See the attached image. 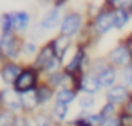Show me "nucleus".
<instances>
[{"label":"nucleus","mask_w":132,"mask_h":126,"mask_svg":"<svg viewBox=\"0 0 132 126\" xmlns=\"http://www.w3.org/2000/svg\"><path fill=\"white\" fill-rule=\"evenodd\" d=\"M90 62H92L90 51H87V50L82 48V47H76V45H75L70 59L64 64V72L67 73V76H69L70 80L78 78V76H81L84 72L89 70Z\"/></svg>","instance_id":"f257e3e1"},{"label":"nucleus","mask_w":132,"mask_h":126,"mask_svg":"<svg viewBox=\"0 0 132 126\" xmlns=\"http://www.w3.org/2000/svg\"><path fill=\"white\" fill-rule=\"evenodd\" d=\"M86 22H87V17L84 13H81L78 10L65 11L64 19L61 22V27H59V34L76 39L79 36V33L82 31V28L86 27Z\"/></svg>","instance_id":"f03ea898"},{"label":"nucleus","mask_w":132,"mask_h":126,"mask_svg":"<svg viewBox=\"0 0 132 126\" xmlns=\"http://www.w3.org/2000/svg\"><path fill=\"white\" fill-rule=\"evenodd\" d=\"M40 76H42L40 72L36 70L31 64L30 66H25L23 70H22V73L19 75V78H17V81L14 83L13 87L20 95L22 93H27V92H31V90H36L39 87V84L42 83Z\"/></svg>","instance_id":"7ed1b4c3"},{"label":"nucleus","mask_w":132,"mask_h":126,"mask_svg":"<svg viewBox=\"0 0 132 126\" xmlns=\"http://www.w3.org/2000/svg\"><path fill=\"white\" fill-rule=\"evenodd\" d=\"M70 86L73 89H76L79 93H87V95H95V97L100 95L101 92H104L103 87H101V83H100L98 76L93 75L89 70L84 72L81 76L70 80Z\"/></svg>","instance_id":"20e7f679"},{"label":"nucleus","mask_w":132,"mask_h":126,"mask_svg":"<svg viewBox=\"0 0 132 126\" xmlns=\"http://www.w3.org/2000/svg\"><path fill=\"white\" fill-rule=\"evenodd\" d=\"M22 42L23 39H20L16 33L0 34V51L3 53L6 61L17 62V59L22 56Z\"/></svg>","instance_id":"39448f33"},{"label":"nucleus","mask_w":132,"mask_h":126,"mask_svg":"<svg viewBox=\"0 0 132 126\" xmlns=\"http://www.w3.org/2000/svg\"><path fill=\"white\" fill-rule=\"evenodd\" d=\"M90 22H92V27H93L95 34L100 39L104 37V36H107L109 33L113 31V8L103 5L101 10H100V13Z\"/></svg>","instance_id":"423d86ee"},{"label":"nucleus","mask_w":132,"mask_h":126,"mask_svg":"<svg viewBox=\"0 0 132 126\" xmlns=\"http://www.w3.org/2000/svg\"><path fill=\"white\" fill-rule=\"evenodd\" d=\"M106 58L109 61V64L117 67V69H124V67H129L132 64V56L126 47V44L120 39L113 47L109 48V51L106 53Z\"/></svg>","instance_id":"0eeeda50"},{"label":"nucleus","mask_w":132,"mask_h":126,"mask_svg":"<svg viewBox=\"0 0 132 126\" xmlns=\"http://www.w3.org/2000/svg\"><path fill=\"white\" fill-rule=\"evenodd\" d=\"M0 100L5 109L14 112V114H22L23 111V103H22V95L14 89V87H3L0 90Z\"/></svg>","instance_id":"6e6552de"},{"label":"nucleus","mask_w":132,"mask_h":126,"mask_svg":"<svg viewBox=\"0 0 132 126\" xmlns=\"http://www.w3.org/2000/svg\"><path fill=\"white\" fill-rule=\"evenodd\" d=\"M130 97H132V90L129 87H126L124 84H121V83H118L113 87L104 90V101H109V103H112L118 107H121Z\"/></svg>","instance_id":"1a4fd4ad"},{"label":"nucleus","mask_w":132,"mask_h":126,"mask_svg":"<svg viewBox=\"0 0 132 126\" xmlns=\"http://www.w3.org/2000/svg\"><path fill=\"white\" fill-rule=\"evenodd\" d=\"M51 45H53V50H54V56L62 59L65 62V58H67L69 51L72 48H75V39L69 37V36H64V34H56L53 39H50Z\"/></svg>","instance_id":"9d476101"},{"label":"nucleus","mask_w":132,"mask_h":126,"mask_svg":"<svg viewBox=\"0 0 132 126\" xmlns=\"http://www.w3.org/2000/svg\"><path fill=\"white\" fill-rule=\"evenodd\" d=\"M64 14H65V11H64V10L51 6L50 10H47V11L42 14V17H40L39 23L42 25V28H44L45 31L56 30V28H59V27H61V22H62V19H64Z\"/></svg>","instance_id":"9b49d317"},{"label":"nucleus","mask_w":132,"mask_h":126,"mask_svg":"<svg viewBox=\"0 0 132 126\" xmlns=\"http://www.w3.org/2000/svg\"><path fill=\"white\" fill-rule=\"evenodd\" d=\"M53 58H54V50H53L51 42L48 41V42H45V44L40 45V48H39L36 58H34L33 62H31V66H33L36 70H39L40 75H42L44 70H45V67H47V64H48Z\"/></svg>","instance_id":"f8f14e48"},{"label":"nucleus","mask_w":132,"mask_h":126,"mask_svg":"<svg viewBox=\"0 0 132 126\" xmlns=\"http://www.w3.org/2000/svg\"><path fill=\"white\" fill-rule=\"evenodd\" d=\"M23 67L19 64V62H14V61H6L3 69L0 70V78H2L3 84L6 87H13L14 83L17 81L19 75L22 73Z\"/></svg>","instance_id":"ddd939ff"},{"label":"nucleus","mask_w":132,"mask_h":126,"mask_svg":"<svg viewBox=\"0 0 132 126\" xmlns=\"http://www.w3.org/2000/svg\"><path fill=\"white\" fill-rule=\"evenodd\" d=\"M13 13V28L16 34H23L31 28V14L25 10L11 11Z\"/></svg>","instance_id":"4468645a"},{"label":"nucleus","mask_w":132,"mask_h":126,"mask_svg":"<svg viewBox=\"0 0 132 126\" xmlns=\"http://www.w3.org/2000/svg\"><path fill=\"white\" fill-rule=\"evenodd\" d=\"M51 120L54 124L65 126L69 123V115H70V106L67 104H61V103H53V106L48 111Z\"/></svg>","instance_id":"2eb2a0df"},{"label":"nucleus","mask_w":132,"mask_h":126,"mask_svg":"<svg viewBox=\"0 0 132 126\" xmlns=\"http://www.w3.org/2000/svg\"><path fill=\"white\" fill-rule=\"evenodd\" d=\"M98 80L101 83L103 90H107V89H110V87H113L115 84L120 83V69H117L113 66H109L103 73L98 75Z\"/></svg>","instance_id":"dca6fc26"},{"label":"nucleus","mask_w":132,"mask_h":126,"mask_svg":"<svg viewBox=\"0 0 132 126\" xmlns=\"http://www.w3.org/2000/svg\"><path fill=\"white\" fill-rule=\"evenodd\" d=\"M81 93L73 89L72 86H67V87H61L56 90V95H54V103H61V104H67L70 106L72 103H75L78 100Z\"/></svg>","instance_id":"f3484780"},{"label":"nucleus","mask_w":132,"mask_h":126,"mask_svg":"<svg viewBox=\"0 0 132 126\" xmlns=\"http://www.w3.org/2000/svg\"><path fill=\"white\" fill-rule=\"evenodd\" d=\"M130 14L127 10H123V8H113V31H124L129 23H130Z\"/></svg>","instance_id":"a211bd4d"},{"label":"nucleus","mask_w":132,"mask_h":126,"mask_svg":"<svg viewBox=\"0 0 132 126\" xmlns=\"http://www.w3.org/2000/svg\"><path fill=\"white\" fill-rule=\"evenodd\" d=\"M54 95H56V90L51 86H48L45 81H42L39 84V87L36 89V98H37V103L40 107H44L50 101H54Z\"/></svg>","instance_id":"6ab92c4d"},{"label":"nucleus","mask_w":132,"mask_h":126,"mask_svg":"<svg viewBox=\"0 0 132 126\" xmlns=\"http://www.w3.org/2000/svg\"><path fill=\"white\" fill-rule=\"evenodd\" d=\"M45 83L48 86H51L54 90L61 89V87H67L70 86V78L67 76V73L62 70L59 72H54V73H50V75H45Z\"/></svg>","instance_id":"aec40b11"},{"label":"nucleus","mask_w":132,"mask_h":126,"mask_svg":"<svg viewBox=\"0 0 132 126\" xmlns=\"http://www.w3.org/2000/svg\"><path fill=\"white\" fill-rule=\"evenodd\" d=\"M22 103H23V111H22V114L31 115V117H33V115L36 114V111L40 107L39 103H37V98H36V90L22 93Z\"/></svg>","instance_id":"412c9836"},{"label":"nucleus","mask_w":132,"mask_h":126,"mask_svg":"<svg viewBox=\"0 0 132 126\" xmlns=\"http://www.w3.org/2000/svg\"><path fill=\"white\" fill-rule=\"evenodd\" d=\"M109 61L106 58V54H98V56H92V62H90V67H89V72H92L93 75H100L103 73L107 67H109Z\"/></svg>","instance_id":"4be33fe9"},{"label":"nucleus","mask_w":132,"mask_h":126,"mask_svg":"<svg viewBox=\"0 0 132 126\" xmlns=\"http://www.w3.org/2000/svg\"><path fill=\"white\" fill-rule=\"evenodd\" d=\"M79 111L82 112H92L96 106V97L95 95H87V93H81L76 100Z\"/></svg>","instance_id":"5701e85b"},{"label":"nucleus","mask_w":132,"mask_h":126,"mask_svg":"<svg viewBox=\"0 0 132 126\" xmlns=\"http://www.w3.org/2000/svg\"><path fill=\"white\" fill-rule=\"evenodd\" d=\"M98 112H100V115L106 121H109V120H112V118H115V117L120 115V107L115 106V104H112V103H109V101H104L101 104V107L98 109Z\"/></svg>","instance_id":"b1692460"},{"label":"nucleus","mask_w":132,"mask_h":126,"mask_svg":"<svg viewBox=\"0 0 132 126\" xmlns=\"http://www.w3.org/2000/svg\"><path fill=\"white\" fill-rule=\"evenodd\" d=\"M39 48H40V45L36 42V41H33V39H23V42H22V56H25V58H36V54H37V51H39Z\"/></svg>","instance_id":"393cba45"},{"label":"nucleus","mask_w":132,"mask_h":126,"mask_svg":"<svg viewBox=\"0 0 132 126\" xmlns=\"http://www.w3.org/2000/svg\"><path fill=\"white\" fill-rule=\"evenodd\" d=\"M78 114H81V115L89 121L90 126H106V123H107V121L100 115L98 111H92V112H82V111H79Z\"/></svg>","instance_id":"a878e982"},{"label":"nucleus","mask_w":132,"mask_h":126,"mask_svg":"<svg viewBox=\"0 0 132 126\" xmlns=\"http://www.w3.org/2000/svg\"><path fill=\"white\" fill-rule=\"evenodd\" d=\"M6 33H14L13 28V13H3L0 16V34H6Z\"/></svg>","instance_id":"bb28decb"},{"label":"nucleus","mask_w":132,"mask_h":126,"mask_svg":"<svg viewBox=\"0 0 132 126\" xmlns=\"http://www.w3.org/2000/svg\"><path fill=\"white\" fill-rule=\"evenodd\" d=\"M33 126H54V123L48 112L39 111L33 115Z\"/></svg>","instance_id":"cd10ccee"},{"label":"nucleus","mask_w":132,"mask_h":126,"mask_svg":"<svg viewBox=\"0 0 132 126\" xmlns=\"http://www.w3.org/2000/svg\"><path fill=\"white\" fill-rule=\"evenodd\" d=\"M47 33H48V31H45V30L42 28V25L37 22V23H33V27L30 28L28 36H30V39H33V41L39 42V41H42V39L45 37V34H47Z\"/></svg>","instance_id":"c85d7f7f"},{"label":"nucleus","mask_w":132,"mask_h":126,"mask_svg":"<svg viewBox=\"0 0 132 126\" xmlns=\"http://www.w3.org/2000/svg\"><path fill=\"white\" fill-rule=\"evenodd\" d=\"M120 83L132 90V64L120 70Z\"/></svg>","instance_id":"c756f323"},{"label":"nucleus","mask_w":132,"mask_h":126,"mask_svg":"<svg viewBox=\"0 0 132 126\" xmlns=\"http://www.w3.org/2000/svg\"><path fill=\"white\" fill-rule=\"evenodd\" d=\"M16 117H17V114L11 112L8 109H3L0 112V126H13Z\"/></svg>","instance_id":"7c9ffc66"},{"label":"nucleus","mask_w":132,"mask_h":126,"mask_svg":"<svg viewBox=\"0 0 132 126\" xmlns=\"http://www.w3.org/2000/svg\"><path fill=\"white\" fill-rule=\"evenodd\" d=\"M13 126H33V117L27 114H17Z\"/></svg>","instance_id":"2f4dec72"},{"label":"nucleus","mask_w":132,"mask_h":126,"mask_svg":"<svg viewBox=\"0 0 132 126\" xmlns=\"http://www.w3.org/2000/svg\"><path fill=\"white\" fill-rule=\"evenodd\" d=\"M121 41L126 44V47H127V50H129V53H130V56H132V31H127V33L121 37Z\"/></svg>","instance_id":"473e14b6"},{"label":"nucleus","mask_w":132,"mask_h":126,"mask_svg":"<svg viewBox=\"0 0 132 126\" xmlns=\"http://www.w3.org/2000/svg\"><path fill=\"white\" fill-rule=\"evenodd\" d=\"M120 120H121V124L123 126H132V115L124 114V112L120 111Z\"/></svg>","instance_id":"72a5a7b5"},{"label":"nucleus","mask_w":132,"mask_h":126,"mask_svg":"<svg viewBox=\"0 0 132 126\" xmlns=\"http://www.w3.org/2000/svg\"><path fill=\"white\" fill-rule=\"evenodd\" d=\"M132 6V0H117L113 8H123V10H129Z\"/></svg>","instance_id":"f704fd0d"},{"label":"nucleus","mask_w":132,"mask_h":126,"mask_svg":"<svg viewBox=\"0 0 132 126\" xmlns=\"http://www.w3.org/2000/svg\"><path fill=\"white\" fill-rule=\"evenodd\" d=\"M120 111H121V112H124V114L132 115V97H130V98H129V100L121 106V107H120Z\"/></svg>","instance_id":"c9c22d12"},{"label":"nucleus","mask_w":132,"mask_h":126,"mask_svg":"<svg viewBox=\"0 0 132 126\" xmlns=\"http://www.w3.org/2000/svg\"><path fill=\"white\" fill-rule=\"evenodd\" d=\"M70 2V0H53V6L54 8H61V10H64V6L67 5Z\"/></svg>","instance_id":"e433bc0d"},{"label":"nucleus","mask_w":132,"mask_h":126,"mask_svg":"<svg viewBox=\"0 0 132 126\" xmlns=\"http://www.w3.org/2000/svg\"><path fill=\"white\" fill-rule=\"evenodd\" d=\"M106 126H123V124H121V120H120V115L115 117V118H112V120H109V121L106 123Z\"/></svg>","instance_id":"4c0bfd02"},{"label":"nucleus","mask_w":132,"mask_h":126,"mask_svg":"<svg viewBox=\"0 0 132 126\" xmlns=\"http://www.w3.org/2000/svg\"><path fill=\"white\" fill-rule=\"evenodd\" d=\"M115 2H117V0H103V5L113 8V6H115Z\"/></svg>","instance_id":"58836bf2"},{"label":"nucleus","mask_w":132,"mask_h":126,"mask_svg":"<svg viewBox=\"0 0 132 126\" xmlns=\"http://www.w3.org/2000/svg\"><path fill=\"white\" fill-rule=\"evenodd\" d=\"M5 62H6V59H5V56H3V53L0 51V70L3 69V66H5Z\"/></svg>","instance_id":"ea45409f"},{"label":"nucleus","mask_w":132,"mask_h":126,"mask_svg":"<svg viewBox=\"0 0 132 126\" xmlns=\"http://www.w3.org/2000/svg\"><path fill=\"white\" fill-rule=\"evenodd\" d=\"M37 2H39L40 5H48V3L53 5V0H37Z\"/></svg>","instance_id":"a19ab883"},{"label":"nucleus","mask_w":132,"mask_h":126,"mask_svg":"<svg viewBox=\"0 0 132 126\" xmlns=\"http://www.w3.org/2000/svg\"><path fill=\"white\" fill-rule=\"evenodd\" d=\"M3 109H5V107H3V104H2V100H0V112H2Z\"/></svg>","instance_id":"79ce46f5"},{"label":"nucleus","mask_w":132,"mask_h":126,"mask_svg":"<svg viewBox=\"0 0 132 126\" xmlns=\"http://www.w3.org/2000/svg\"><path fill=\"white\" fill-rule=\"evenodd\" d=\"M127 11H129V14H130V19H132V6H130V8H129Z\"/></svg>","instance_id":"37998d69"},{"label":"nucleus","mask_w":132,"mask_h":126,"mask_svg":"<svg viewBox=\"0 0 132 126\" xmlns=\"http://www.w3.org/2000/svg\"><path fill=\"white\" fill-rule=\"evenodd\" d=\"M54 126H59V124H54Z\"/></svg>","instance_id":"c03bdc74"}]
</instances>
